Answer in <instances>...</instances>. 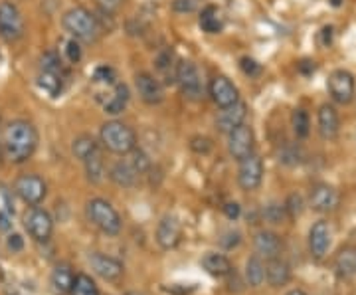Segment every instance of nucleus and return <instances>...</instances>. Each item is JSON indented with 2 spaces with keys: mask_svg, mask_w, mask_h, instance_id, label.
<instances>
[{
  "mask_svg": "<svg viewBox=\"0 0 356 295\" xmlns=\"http://www.w3.org/2000/svg\"><path fill=\"white\" fill-rule=\"evenodd\" d=\"M135 88L143 102L147 105H161L165 102V88L161 83V79L149 72H139L135 76Z\"/></svg>",
  "mask_w": 356,
  "mask_h": 295,
  "instance_id": "13",
  "label": "nucleus"
},
{
  "mask_svg": "<svg viewBox=\"0 0 356 295\" xmlns=\"http://www.w3.org/2000/svg\"><path fill=\"white\" fill-rule=\"evenodd\" d=\"M175 81H177V86L180 88V93H182L186 99L198 102V99L202 97V76H200V70L196 67L194 62L180 60L177 64V72H175Z\"/></svg>",
  "mask_w": 356,
  "mask_h": 295,
  "instance_id": "5",
  "label": "nucleus"
},
{
  "mask_svg": "<svg viewBox=\"0 0 356 295\" xmlns=\"http://www.w3.org/2000/svg\"><path fill=\"white\" fill-rule=\"evenodd\" d=\"M81 56H83V50H81L79 40H67V42H65V58H67V62H70V64H79Z\"/></svg>",
  "mask_w": 356,
  "mask_h": 295,
  "instance_id": "38",
  "label": "nucleus"
},
{
  "mask_svg": "<svg viewBox=\"0 0 356 295\" xmlns=\"http://www.w3.org/2000/svg\"><path fill=\"white\" fill-rule=\"evenodd\" d=\"M38 149V129L26 119H14L2 135V151L4 159H8L14 165H22Z\"/></svg>",
  "mask_w": 356,
  "mask_h": 295,
  "instance_id": "1",
  "label": "nucleus"
},
{
  "mask_svg": "<svg viewBox=\"0 0 356 295\" xmlns=\"http://www.w3.org/2000/svg\"><path fill=\"white\" fill-rule=\"evenodd\" d=\"M24 36V16L18 6L2 0L0 2V38L6 42H16Z\"/></svg>",
  "mask_w": 356,
  "mask_h": 295,
  "instance_id": "6",
  "label": "nucleus"
},
{
  "mask_svg": "<svg viewBox=\"0 0 356 295\" xmlns=\"http://www.w3.org/2000/svg\"><path fill=\"white\" fill-rule=\"evenodd\" d=\"M202 268L210 276L214 278H226L229 276L234 268H232V262L224 254H216V252H208L206 256L202 257Z\"/></svg>",
  "mask_w": 356,
  "mask_h": 295,
  "instance_id": "24",
  "label": "nucleus"
},
{
  "mask_svg": "<svg viewBox=\"0 0 356 295\" xmlns=\"http://www.w3.org/2000/svg\"><path fill=\"white\" fill-rule=\"evenodd\" d=\"M224 212H226V216L232 220L240 218V214H242V208L238 202H228V205L224 206Z\"/></svg>",
  "mask_w": 356,
  "mask_h": 295,
  "instance_id": "45",
  "label": "nucleus"
},
{
  "mask_svg": "<svg viewBox=\"0 0 356 295\" xmlns=\"http://www.w3.org/2000/svg\"><path fill=\"white\" fill-rule=\"evenodd\" d=\"M287 295H307V294L303 292V289H293V292H289Z\"/></svg>",
  "mask_w": 356,
  "mask_h": 295,
  "instance_id": "48",
  "label": "nucleus"
},
{
  "mask_svg": "<svg viewBox=\"0 0 356 295\" xmlns=\"http://www.w3.org/2000/svg\"><path fill=\"white\" fill-rule=\"evenodd\" d=\"M137 170L129 165V161H119V163H115L111 170H109V179L113 180L117 186H123V189H131V186H135V182H137Z\"/></svg>",
  "mask_w": 356,
  "mask_h": 295,
  "instance_id": "27",
  "label": "nucleus"
},
{
  "mask_svg": "<svg viewBox=\"0 0 356 295\" xmlns=\"http://www.w3.org/2000/svg\"><path fill=\"white\" fill-rule=\"evenodd\" d=\"M291 127L297 139H307L311 133V117L303 107H297L291 115Z\"/></svg>",
  "mask_w": 356,
  "mask_h": 295,
  "instance_id": "32",
  "label": "nucleus"
},
{
  "mask_svg": "<svg viewBox=\"0 0 356 295\" xmlns=\"http://www.w3.org/2000/svg\"><path fill=\"white\" fill-rule=\"evenodd\" d=\"M317 125L318 135L325 141H332V139L339 137V133H341V115H339V111H337V107L332 103H323L318 107Z\"/></svg>",
  "mask_w": 356,
  "mask_h": 295,
  "instance_id": "17",
  "label": "nucleus"
},
{
  "mask_svg": "<svg viewBox=\"0 0 356 295\" xmlns=\"http://www.w3.org/2000/svg\"><path fill=\"white\" fill-rule=\"evenodd\" d=\"M2 161H4V151H2V143H0V167H2Z\"/></svg>",
  "mask_w": 356,
  "mask_h": 295,
  "instance_id": "49",
  "label": "nucleus"
},
{
  "mask_svg": "<svg viewBox=\"0 0 356 295\" xmlns=\"http://www.w3.org/2000/svg\"><path fill=\"white\" fill-rule=\"evenodd\" d=\"M13 228V222H10V216L6 212H0V230L6 232Z\"/></svg>",
  "mask_w": 356,
  "mask_h": 295,
  "instance_id": "47",
  "label": "nucleus"
},
{
  "mask_svg": "<svg viewBox=\"0 0 356 295\" xmlns=\"http://www.w3.org/2000/svg\"><path fill=\"white\" fill-rule=\"evenodd\" d=\"M240 67H242V72L245 76H257L259 70H261L254 58H242V60H240Z\"/></svg>",
  "mask_w": 356,
  "mask_h": 295,
  "instance_id": "43",
  "label": "nucleus"
},
{
  "mask_svg": "<svg viewBox=\"0 0 356 295\" xmlns=\"http://www.w3.org/2000/svg\"><path fill=\"white\" fill-rule=\"evenodd\" d=\"M238 184L245 193H254L264 182V161L259 154H248L245 159L238 161Z\"/></svg>",
  "mask_w": 356,
  "mask_h": 295,
  "instance_id": "9",
  "label": "nucleus"
},
{
  "mask_svg": "<svg viewBox=\"0 0 356 295\" xmlns=\"http://www.w3.org/2000/svg\"><path fill=\"white\" fill-rule=\"evenodd\" d=\"M332 240L331 224L327 220H318L313 224V228L309 232V252L315 260H323L325 254L329 252Z\"/></svg>",
  "mask_w": 356,
  "mask_h": 295,
  "instance_id": "15",
  "label": "nucleus"
},
{
  "mask_svg": "<svg viewBox=\"0 0 356 295\" xmlns=\"http://www.w3.org/2000/svg\"><path fill=\"white\" fill-rule=\"evenodd\" d=\"M339 205H341V194L331 184H325V182L315 184L311 194H309V206L315 212H321V214L334 212L339 208Z\"/></svg>",
  "mask_w": 356,
  "mask_h": 295,
  "instance_id": "12",
  "label": "nucleus"
},
{
  "mask_svg": "<svg viewBox=\"0 0 356 295\" xmlns=\"http://www.w3.org/2000/svg\"><path fill=\"white\" fill-rule=\"evenodd\" d=\"M62 24H64L65 32L72 34V38L79 40V42H86V44L97 42L103 32L102 24H99V18L93 16L83 6L70 8L64 14V18H62Z\"/></svg>",
  "mask_w": 356,
  "mask_h": 295,
  "instance_id": "2",
  "label": "nucleus"
},
{
  "mask_svg": "<svg viewBox=\"0 0 356 295\" xmlns=\"http://www.w3.org/2000/svg\"><path fill=\"white\" fill-rule=\"evenodd\" d=\"M99 139L103 147L113 154H129L133 149H137V133L127 123L117 119L103 123Z\"/></svg>",
  "mask_w": 356,
  "mask_h": 295,
  "instance_id": "3",
  "label": "nucleus"
},
{
  "mask_svg": "<svg viewBox=\"0 0 356 295\" xmlns=\"http://www.w3.org/2000/svg\"><path fill=\"white\" fill-rule=\"evenodd\" d=\"M182 238V224L175 214H166L159 222L156 228V242L163 250H175Z\"/></svg>",
  "mask_w": 356,
  "mask_h": 295,
  "instance_id": "18",
  "label": "nucleus"
},
{
  "mask_svg": "<svg viewBox=\"0 0 356 295\" xmlns=\"http://www.w3.org/2000/svg\"><path fill=\"white\" fill-rule=\"evenodd\" d=\"M117 74L111 65H99L93 74V81L95 83H117Z\"/></svg>",
  "mask_w": 356,
  "mask_h": 295,
  "instance_id": "39",
  "label": "nucleus"
},
{
  "mask_svg": "<svg viewBox=\"0 0 356 295\" xmlns=\"http://www.w3.org/2000/svg\"><path fill=\"white\" fill-rule=\"evenodd\" d=\"M334 271L341 280L356 276V246H344L334 257Z\"/></svg>",
  "mask_w": 356,
  "mask_h": 295,
  "instance_id": "22",
  "label": "nucleus"
},
{
  "mask_svg": "<svg viewBox=\"0 0 356 295\" xmlns=\"http://www.w3.org/2000/svg\"><path fill=\"white\" fill-rule=\"evenodd\" d=\"M40 70H50V72H64V64L56 51H46L40 58Z\"/></svg>",
  "mask_w": 356,
  "mask_h": 295,
  "instance_id": "35",
  "label": "nucleus"
},
{
  "mask_svg": "<svg viewBox=\"0 0 356 295\" xmlns=\"http://www.w3.org/2000/svg\"><path fill=\"white\" fill-rule=\"evenodd\" d=\"M40 90H44L50 97H60L64 91V72H50L40 70L38 74Z\"/></svg>",
  "mask_w": 356,
  "mask_h": 295,
  "instance_id": "26",
  "label": "nucleus"
},
{
  "mask_svg": "<svg viewBox=\"0 0 356 295\" xmlns=\"http://www.w3.org/2000/svg\"><path fill=\"white\" fill-rule=\"evenodd\" d=\"M83 165H86V175H88L89 182L99 184L105 179V163H103L102 151L91 154L88 161H83Z\"/></svg>",
  "mask_w": 356,
  "mask_h": 295,
  "instance_id": "31",
  "label": "nucleus"
},
{
  "mask_svg": "<svg viewBox=\"0 0 356 295\" xmlns=\"http://www.w3.org/2000/svg\"><path fill=\"white\" fill-rule=\"evenodd\" d=\"M76 282V273L72 271V268L67 264H58L54 271H51V289L58 295H70L72 294V287Z\"/></svg>",
  "mask_w": 356,
  "mask_h": 295,
  "instance_id": "23",
  "label": "nucleus"
},
{
  "mask_svg": "<svg viewBox=\"0 0 356 295\" xmlns=\"http://www.w3.org/2000/svg\"><path fill=\"white\" fill-rule=\"evenodd\" d=\"M129 99H131V93H129L127 86L125 83H115L113 95L105 102L103 109H105L107 115H119V113L125 111Z\"/></svg>",
  "mask_w": 356,
  "mask_h": 295,
  "instance_id": "28",
  "label": "nucleus"
},
{
  "mask_svg": "<svg viewBox=\"0 0 356 295\" xmlns=\"http://www.w3.org/2000/svg\"><path fill=\"white\" fill-rule=\"evenodd\" d=\"M129 295H139V294H129Z\"/></svg>",
  "mask_w": 356,
  "mask_h": 295,
  "instance_id": "51",
  "label": "nucleus"
},
{
  "mask_svg": "<svg viewBox=\"0 0 356 295\" xmlns=\"http://www.w3.org/2000/svg\"><path fill=\"white\" fill-rule=\"evenodd\" d=\"M245 117H248V105L240 99L238 103L224 107L216 117V127L220 133H232L236 127H240L242 123H245Z\"/></svg>",
  "mask_w": 356,
  "mask_h": 295,
  "instance_id": "19",
  "label": "nucleus"
},
{
  "mask_svg": "<svg viewBox=\"0 0 356 295\" xmlns=\"http://www.w3.org/2000/svg\"><path fill=\"white\" fill-rule=\"evenodd\" d=\"M318 38H323L321 40V46H331V42H332V26H325L323 30H321V34H318Z\"/></svg>",
  "mask_w": 356,
  "mask_h": 295,
  "instance_id": "46",
  "label": "nucleus"
},
{
  "mask_svg": "<svg viewBox=\"0 0 356 295\" xmlns=\"http://www.w3.org/2000/svg\"><path fill=\"white\" fill-rule=\"evenodd\" d=\"M245 282L252 287H259L266 282V264L259 256H254L245 264Z\"/></svg>",
  "mask_w": 356,
  "mask_h": 295,
  "instance_id": "30",
  "label": "nucleus"
},
{
  "mask_svg": "<svg viewBox=\"0 0 356 295\" xmlns=\"http://www.w3.org/2000/svg\"><path fill=\"white\" fill-rule=\"evenodd\" d=\"M341 4V0H332V6H339Z\"/></svg>",
  "mask_w": 356,
  "mask_h": 295,
  "instance_id": "50",
  "label": "nucleus"
},
{
  "mask_svg": "<svg viewBox=\"0 0 356 295\" xmlns=\"http://www.w3.org/2000/svg\"><path fill=\"white\" fill-rule=\"evenodd\" d=\"M266 280L271 287H281V285H287L291 280V268L285 260L281 257H273V260H267L266 264Z\"/></svg>",
  "mask_w": 356,
  "mask_h": 295,
  "instance_id": "21",
  "label": "nucleus"
},
{
  "mask_svg": "<svg viewBox=\"0 0 356 295\" xmlns=\"http://www.w3.org/2000/svg\"><path fill=\"white\" fill-rule=\"evenodd\" d=\"M70 295H99V289L88 273H77Z\"/></svg>",
  "mask_w": 356,
  "mask_h": 295,
  "instance_id": "33",
  "label": "nucleus"
},
{
  "mask_svg": "<svg viewBox=\"0 0 356 295\" xmlns=\"http://www.w3.org/2000/svg\"><path fill=\"white\" fill-rule=\"evenodd\" d=\"M191 149L198 154H208L212 151V141L204 135H196L191 139Z\"/></svg>",
  "mask_w": 356,
  "mask_h": 295,
  "instance_id": "41",
  "label": "nucleus"
},
{
  "mask_svg": "<svg viewBox=\"0 0 356 295\" xmlns=\"http://www.w3.org/2000/svg\"><path fill=\"white\" fill-rule=\"evenodd\" d=\"M24 226L30 238L36 242H48L54 234V220L51 216L40 206H32L30 212H26Z\"/></svg>",
  "mask_w": 356,
  "mask_h": 295,
  "instance_id": "10",
  "label": "nucleus"
},
{
  "mask_svg": "<svg viewBox=\"0 0 356 295\" xmlns=\"http://www.w3.org/2000/svg\"><path fill=\"white\" fill-rule=\"evenodd\" d=\"M208 93H210V99L216 103L220 109L240 102V91L232 83V79L226 76L214 77L208 86Z\"/></svg>",
  "mask_w": 356,
  "mask_h": 295,
  "instance_id": "14",
  "label": "nucleus"
},
{
  "mask_svg": "<svg viewBox=\"0 0 356 295\" xmlns=\"http://www.w3.org/2000/svg\"><path fill=\"white\" fill-rule=\"evenodd\" d=\"M200 0H172V10L178 14H191L198 8Z\"/></svg>",
  "mask_w": 356,
  "mask_h": 295,
  "instance_id": "42",
  "label": "nucleus"
},
{
  "mask_svg": "<svg viewBox=\"0 0 356 295\" xmlns=\"http://www.w3.org/2000/svg\"><path fill=\"white\" fill-rule=\"evenodd\" d=\"M255 151V133L252 125L242 123L240 127H236L232 133H228V153L232 159L242 161L248 154Z\"/></svg>",
  "mask_w": 356,
  "mask_h": 295,
  "instance_id": "11",
  "label": "nucleus"
},
{
  "mask_svg": "<svg viewBox=\"0 0 356 295\" xmlns=\"http://www.w3.org/2000/svg\"><path fill=\"white\" fill-rule=\"evenodd\" d=\"M86 214L89 222L107 236H117L121 232V226H123L121 214L105 198H91L86 206Z\"/></svg>",
  "mask_w": 356,
  "mask_h": 295,
  "instance_id": "4",
  "label": "nucleus"
},
{
  "mask_svg": "<svg viewBox=\"0 0 356 295\" xmlns=\"http://www.w3.org/2000/svg\"><path fill=\"white\" fill-rule=\"evenodd\" d=\"M285 210H287V216L289 218H297V216H301V212H303V206H305V200H303V196L297 193L289 194V198H287V202H285Z\"/></svg>",
  "mask_w": 356,
  "mask_h": 295,
  "instance_id": "36",
  "label": "nucleus"
},
{
  "mask_svg": "<svg viewBox=\"0 0 356 295\" xmlns=\"http://www.w3.org/2000/svg\"><path fill=\"white\" fill-rule=\"evenodd\" d=\"M129 154H131L129 165L137 170V175H145V173H149V170H151V159H149V154L145 153V151H140V149H133Z\"/></svg>",
  "mask_w": 356,
  "mask_h": 295,
  "instance_id": "34",
  "label": "nucleus"
},
{
  "mask_svg": "<svg viewBox=\"0 0 356 295\" xmlns=\"http://www.w3.org/2000/svg\"><path fill=\"white\" fill-rule=\"evenodd\" d=\"M327 91L331 99L339 105H348L355 99L356 81L348 70H334L327 79Z\"/></svg>",
  "mask_w": 356,
  "mask_h": 295,
  "instance_id": "8",
  "label": "nucleus"
},
{
  "mask_svg": "<svg viewBox=\"0 0 356 295\" xmlns=\"http://www.w3.org/2000/svg\"><path fill=\"white\" fill-rule=\"evenodd\" d=\"M97 151H99V143L95 141L91 135H79V137H76L74 143H72V153H74V157L79 159L81 163L88 161L89 157L95 154Z\"/></svg>",
  "mask_w": 356,
  "mask_h": 295,
  "instance_id": "29",
  "label": "nucleus"
},
{
  "mask_svg": "<svg viewBox=\"0 0 356 295\" xmlns=\"http://www.w3.org/2000/svg\"><path fill=\"white\" fill-rule=\"evenodd\" d=\"M198 24L206 34H220L224 30V18L218 10V6H214V4L204 6L202 13L198 16Z\"/></svg>",
  "mask_w": 356,
  "mask_h": 295,
  "instance_id": "25",
  "label": "nucleus"
},
{
  "mask_svg": "<svg viewBox=\"0 0 356 295\" xmlns=\"http://www.w3.org/2000/svg\"><path fill=\"white\" fill-rule=\"evenodd\" d=\"M95 4H97V8H99L102 14L113 16V14H117L123 8L125 0H95Z\"/></svg>",
  "mask_w": 356,
  "mask_h": 295,
  "instance_id": "40",
  "label": "nucleus"
},
{
  "mask_svg": "<svg viewBox=\"0 0 356 295\" xmlns=\"http://www.w3.org/2000/svg\"><path fill=\"white\" fill-rule=\"evenodd\" d=\"M264 216H266L267 222H271V224H281L285 216H287V210H285V206L283 205H269L266 206V210H264Z\"/></svg>",
  "mask_w": 356,
  "mask_h": 295,
  "instance_id": "37",
  "label": "nucleus"
},
{
  "mask_svg": "<svg viewBox=\"0 0 356 295\" xmlns=\"http://www.w3.org/2000/svg\"><path fill=\"white\" fill-rule=\"evenodd\" d=\"M6 244H8V248H10L13 252H20V250L24 248V238H22L20 234H10L8 240H6Z\"/></svg>",
  "mask_w": 356,
  "mask_h": 295,
  "instance_id": "44",
  "label": "nucleus"
},
{
  "mask_svg": "<svg viewBox=\"0 0 356 295\" xmlns=\"http://www.w3.org/2000/svg\"><path fill=\"white\" fill-rule=\"evenodd\" d=\"M254 246L257 256L266 257V260L280 257L281 252H283V240H281V236H277L275 232L269 230L257 232L254 236Z\"/></svg>",
  "mask_w": 356,
  "mask_h": 295,
  "instance_id": "20",
  "label": "nucleus"
},
{
  "mask_svg": "<svg viewBox=\"0 0 356 295\" xmlns=\"http://www.w3.org/2000/svg\"><path fill=\"white\" fill-rule=\"evenodd\" d=\"M88 260L89 264H91V268H93V271H95L99 278H103L105 282H119V280L123 278V273H125L123 264L111 256H105V254H99V252H93V254H89Z\"/></svg>",
  "mask_w": 356,
  "mask_h": 295,
  "instance_id": "16",
  "label": "nucleus"
},
{
  "mask_svg": "<svg viewBox=\"0 0 356 295\" xmlns=\"http://www.w3.org/2000/svg\"><path fill=\"white\" fill-rule=\"evenodd\" d=\"M14 193L28 206H40L48 194V184L38 175H22L14 182Z\"/></svg>",
  "mask_w": 356,
  "mask_h": 295,
  "instance_id": "7",
  "label": "nucleus"
}]
</instances>
